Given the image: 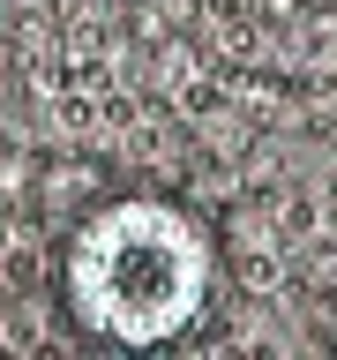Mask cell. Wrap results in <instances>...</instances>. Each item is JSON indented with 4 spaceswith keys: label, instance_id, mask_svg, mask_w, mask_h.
I'll return each mask as SVG.
<instances>
[{
    "label": "cell",
    "instance_id": "6da1fadb",
    "mask_svg": "<svg viewBox=\"0 0 337 360\" xmlns=\"http://www.w3.org/2000/svg\"><path fill=\"white\" fill-rule=\"evenodd\" d=\"M218 285V248L195 210L165 195H120L67 240V315L105 345H173L202 323Z\"/></svg>",
    "mask_w": 337,
    "mask_h": 360
}]
</instances>
